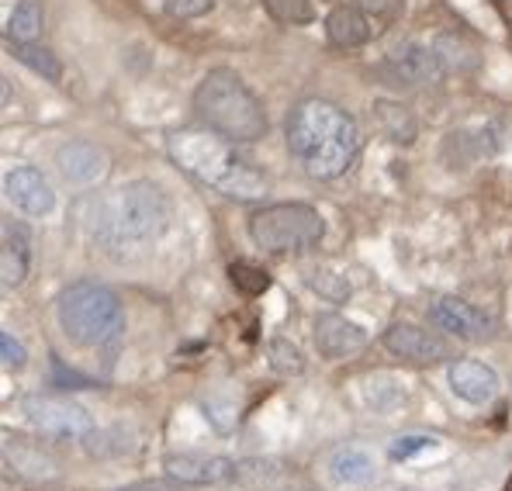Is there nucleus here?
I'll list each match as a JSON object with an SVG mask.
<instances>
[{
	"label": "nucleus",
	"instance_id": "nucleus-1",
	"mask_svg": "<svg viewBox=\"0 0 512 491\" xmlns=\"http://www.w3.org/2000/svg\"><path fill=\"white\" fill-rule=\"evenodd\" d=\"M284 139L301 170L315 180L343 177L364 149V135L353 115L322 97H305L291 108L284 122Z\"/></svg>",
	"mask_w": 512,
	"mask_h": 491
},
{
	"label": "nucleus",
	"instance_id": "nucleus-2",
	"mask_svg": "<svg viewBox=\"0 0 512 491\" xmlns=\"http://www.w3.org/2000/svg\"><path fill=\"white\" fill-rule=\"evenodd\" d=\"M170 198L153 180H128L104 194L94 208V239L108 253H132L163 236L170 229Z\"/></svg>",
	"mask_w": 512,
	"mask_h": 491
},
{
	"label": "nucleus",
	"instance_id": "nucleus-3",
	"mask_svg": "<svg viewBox=\"0 0 512 491\" xmlns=\"http://www.w3.org/2000/svg\"><path fill=\"white\" fill-rule=\"evenodd\" d=\"M232 146L236 142L215 135L212 128H177L167 135V153L180 170L198 177L201 184L215 187L225 198L260 201L267 194V177L253 170Z\"/></svg>",
	"mask_w": 512,
	"mask_h": 491
},
{
	"label": "nucleus",
	"instance_id": "nucleus-4",
	"mask_svg": "<svg viewBox=\"0 0 512 491\" xmlns=\"http://www.w3.org/2000/svg\"><path fill=\"white\" fill-rule=\"evenodd\" d=\"M194 115L229 142H256L267 135V111L236 70L215 66L194 90Z\"/></svg>",
	"mask_w": 512,
	"mask_h": 491
},
{
	"label": "nucleus",
	"instance_id": "nucleus-5",
	"mask_svg": "<svg viewBox=\"0 0 512 491\" xmlns=\"http://www.w3.org/2000/svg\"><path fill=\"white\" fill-rule=\"evenodd\" d=\"M56 315L66 339H73L77 346H104L122 336L125 329V312L118 294L97 281L66 284L56 298Z\"/></svg>",
	"mask_w": 512,
	"mask_h": 491
},
{
	"label": "nucleus",
	"instance_id": "nucleus-6",
	"mask_svg": "<svg viewBox=\"0 0 512 491\" xmlns=\"http://www.w3.org/2000/svg\"><path fill=\"white\" fill-rule=\"evenodd\" d=\"M250 236L267 253H305L322 243L326 222L312 205L284 201V205H267L256 211L250 218Z\"/></svg>",
	"mask_w": 512,
	"mask_h": 491
},
{
	"label": "nucleus",
	"instance_id": "nucleus-7",
	"mask_svg": "<svg viewBox=\"0 0 512 491\" xmlns=\"http://www.w3.org/2000/svg\"><path fill=\"white\" fill-rule=\"evenodd\" d=\"M28 422H32L39 433L45 436H59V440H87L94 433V419L80 402L66 395H28L21 402Z\"/></svg>",
	"mask_w": 512,
	"mask_h": 491
},
{
	"label": "nucleus",
	"instance_id": "nucleus-8",
	"mask_svg": "<svg viewBox=\"0 0 512 491\" xmlns=\"http://www.w3.org/2000/svg\"><path fill=\"white\" fill-rule=\"evenodd\" d=\"M384 70H388L391 83H402V87H426V83H440L447 77L443 59L436 56L433 45L423 42H398L384 59Z\"/></svg>",
	"mask_w": 512,
	"mask_h": 491
},
{
	"label": "nucleus",
	"instance_id": "nucleus-9",
	"mask_svg": "<svg viewBox=\"0 0 512 491\" xmlns=\"http://www.w3.org/2000/svg\"><path fill=\"white\" fill-rule=\"evenodd\" d=\"M163 467L180 485H232L239 481V460L208 453H167Z\"/></svg>",
	"mask_w": 512,
	"mask_h": 491
},
{
	"label": "nucleus",
	"instance_id": "nucleus-10",
	"mask_svg": "<svg viewBox=\"0 0 512 491\" xmlns=\"http://www.w3.org/2000/svg\"><path fill=\"white\" fill-rule=\"evenodd\" d=\"M429 319L440 329H447L450 336L468 339V343H485V339L495 336V319L485 315L481 308H474L471 301L464 298H436L429 305Z\"/></svg>",
	"mask_w": 512,
	"mask_h": 491
},
{
	"label": "nucleus",
	"instance_id": "nucleus-11",
	"mask_svg": "<svg viewBox=\"0 0 512 491\" xmlns=\"http://www.w3.org/2000/svg\"><path fill=\"white\" fill-rule=\"evenodd\" d=\"M312 339H315L319 357H326V360H350L367 346L364 326H357V322H350L346 315H336V312L315 315Z\"/></svg>",
	"mask_w": 512,
	"mask_h": 491
},
{
	"label": "nucleus",
	"instance_id": "nucleus-12",
	"mask_svg": "<svg viewBox=\"0 0 512 491\" xmlns=\"http://www.w3.org/2000/svg\"><path fill=\"white\" fill-rule=\"evenodd\" d=\"M381 339L388 346V353L409 360V364H440V360L450 357V346L436 332L419 329L412 322H391Z\"/></svg>",
	"mask_w": 512,
	"mask_h": 491
},
{
	"label": "nucleus",
	"instance_id": "nucleus-13",
	"mask_svg": "<svg viewBox=\"0 0 512 491\" xmlns=\"http://www.w3.org/2000/svg\"><path fill=\"white\" fill-rule=\"evenodd\" d=\"M4 194L14 208H21L25 215H35V218L49 215L52 205H56V191H52V184L45 180V173L35 170V166H14V170H7Z\"/></svg>",
	"mask_w": 512,
	"mask_h": 491
},
{
	"label": "nucleus",
	"instance_id": "nucleus-14",
	"mask_svg": "<svg viewBox=\"0 0 512 491\" xmlns=\"http://www.w3.org/2000/svg\"><path fill=\"white\" fill-rule=\"evenodd\" d=\"M108 153L94 142H84V139H73L66 146L56 149V170L63 173V180L70 184H80V187H90L97 180L108 177Z\"/></svg>",
	"mask_w": 512,
	"mask_h": 491
},
{
	"label": "nucleus",
	"instance_id": "nucleus-15",
	"mask_svg": "<svg viewBox=\"0 0 512 491\" xmlns=\"http://www.w3.org/2000/svg\"><path fill=\"white\" fill-rule=\"evenodd\" d=\"M4 246H0V281L4 287H21L32 270V232L28 225L14 222V218H4Z\"/></svg>",
	"mask_w": 512,
	"mask_h": 491
},
{
	"label": "nucleus",
	"instance_id": "nucleus-16",
	"mask_svg": "<svg viewBox=\"0 0 512 491\" xmlns=\"http://www.w3.org/2000/svg\"><path fill=\"white\" fill-rule=\"evenodd\" d=\"M450 391L468 405H488L499 391V374L481 360H454L447 367Z\"/></svg>",
	"mask_w": 512,
	"mask_h": 491
},
{
	"label": "nucleus",
	"instance_id": "nucleus-17",
	"mask_svg": "<svg viewBox=\"0 0 512 491\" xmlns=\"http://www.w3.org/2000/svg\"><path fill=\"white\" fill-rule=\"evenodd\" d=\"M374 35V25L360 7L353 4H340L326 14V39L340 49H357V45L371 42Z\"/></svg>",
	"mask_w": 512,
	"mask_h": 491
},
{
	"label": "nucleus",
	"instance_id": "nucleus-18",
	"mask_svg": "<svg viewBox=\"0 0 512 491\" xmlns=\"http://www.w3.org/2000/svg\"><path fill=\"white\" fill-rule=\"evenodd\" d=\"M4 460L11 464V471L25 481H56L59 471H56V460L49 453H42V447H32V443H21V440H11L7 436L4 443Z\"/></svg>",
	"mask_w": 512,
	"mask_h": 491
},
{
	"label": "nucleus",
	"instance_id": "nucleus-19",
	"mask_svg": "<svg viewBox=\"0 0 512 491\" xmlns=\"http://www.w3.org/2000/svg\"><path fill=\"white\" fill-rule=\"evenodd\" d=\"M371 122L384 139L398 142V146H409V142H416V135H419V125H416V118H412V111L402 108L398 101H374Z\"/></svg>",
	"mask_w": 512,
	"mask_h": 491
},
{
	"label": "nucleus",
	"instance_id": "nucleus-20",
	"mask_svg": "<svg viewBox=\"0 0 512 491\" xmlns=\"http://www.w3.org/2000/svg\"><path fill=\"white\" fill-rule=\"evenodd\" d=\"M329 478L336 485H367L374 478V457L360 447H340L329 453Z\"/></svg>",
	"mask_w": 512,
	"mask_h": 491
},
{
	"label": "nucleus",
	"instance_id": "nucleus-21",
	"mask_svg": "<svg viewBox=\"0 0 512 491\" xmlns=\"http://www.w3.org/2000/svg\"><path fill=\"white\" fill-rule=\"evenodd\" d=\"M14 59H21V63H25L32 73H39L42 80H49V83L63 80V63H59V56L49 49V45H39V42H14Z\"/></svg>",
	"mask_w": 512,
	"mask_h": 491
},
{
	"label": "nucleus",
	"instance_id": "nucleus-22",
	"mask_svg": "<svg viewBox=\"0 0 512 491\" xmlns=\"http://www.w3.org/2000/svg\"><path fill=\"white\" fill-rule=\"evenodd\" d=\"M7 35L11 42H39L42 35V7L35 0H21L7 14Z\"/></svg>",
	"mask_w": 512,
	"mask_h": 491
},
{
	"label": "nucleus",
	"instance_id": "nucleus-23",
	"mask_svg": "<svg viewBox=\"0 0 512 491\" xmlns=\"http://www.w3.org/2000/svg\"><path fill=\"white\" fill-rule=\"evenodd\" d=\"M305 284L312 287L322 301H329V305H346V301H350V294H353L350 281H346L343 274H336V270H329V267H312L305 274Z\"/></svg>",
	"mask_w": 512,
	"mask_h": 491
},
{
	"label": "nucleus",
	"instance_id": "nucleus-24",
	"mask_svg": "<svg viewBox=\"0 0 512 491\" xmlns=\"http://www.w3.org/2000/svg\"><path fill=\"white\" fill-rule=\"evenodd\" d=\"M267 360L281 377L305 374V357H301L298 346L291 343V339H284V336H277V339H270V343H267Z\"/></svg>",
	"mask_w": 512,
	"mask_h": 491
},
{
	"label": "nucleus",
	"instance_id": "nucleus-25",
	"mask_svg": "<svg viewBox=\"0 0 512 491\" xmlns=\"http://www.w3.org/2000/svg\"><path fill=\"white\" fill-rule=\"evenodd\" d=\"M229 281L236 291H243L246 298H256V294H263L270 287V274L263 267H256L250 260H236L229 267Z\"/></svg>",
	"mask_w": 512,
	"mask_h": 491
},
{
	"label": "nucleus",
	"instance_id": "nucleus-26",
	"mask_svg": "<svg viewBox=\"0 0 512 491\" xmlns=\"http://www.w3.org/2000/svg\"><path fill=\"white\" fill-rule=\"evenodd\" d=\"M436 56L443 59V66L447 70H471L474 63H478V56H474L471 45H464L457 35H440V39L433 42Z\"/></svg>",
	"mask_w": 512,
	"mask_h": 491
},
{
	"label": "nucleus",
	"instance_id": "nucleus-27",
	"mask_svg": "<svg viewBox=\"0 0 512 491\" xmlns=\"http://www.w3.org/2000/svg\"><path fill=\"white\" fill-rule=\"evenodd\" d=\"M263 7H267L281 25H312V18H315L312 0H263Z\"/></svg>",
	"mask_w": 512,
	"mask_h": 491
},
{
	"label": "nucleus",
	"instance_id": "nucleus-28",
	"mask_svg": "<svg viewBox=\"0 0 512 491\" xmlns=\"http://www.w3.org/2000/svg\"><path fill=\"white\" fill-rule=\"evenodd\" d=\"M281 474V467L274 460H239V481L246 485H263V481H274Z\"/></svg>",
	"mask_w": 512,
	"mask_h": 491
},
{
	"label": "nucleus",
	"instance_id": "nucleus-29",
	"mask_svg": "<svg viewBox=\"0 0 512 491\" xmlns=\"http://www.w3.org/2000/svg\"><path fill=\"white\" fill-rule=\"evenodd\" d=\"M163 11L170 18L191 21V18H205L208 11H215V0H163Z\"/></svg>",
	"mask_w": 512,
	"mask_h": 491
},
{
	"label": "nucleus",
	"instance_id": "nucleus-30",
	"mask_svg": "<svg viewBox=\"0 0 512 491\" xmlns=\"http://www.w3.org/2000/svg\"><path fill=\"white\" fill-rule=\"evenodd\" d=\"M429 447H436V436H426V433L398 436V440L391 443V457H395V460H409V457H416L419 450H429Z\"/></svg>",
	"mask_w": 512,
	"mask_h": 491
},
{
	"label": "nucleus",
	"instance_id": "nucleus-31",
	"mask_svg": "<svg viewBox=\"0 0 512 491\" xmlns=\"http://www.w3.org/2000/svg\"><path fill=\"white\" fill-rule=\"evenodd\" d=\"M353 7H360L371 21H391L402 11V0H353Z\"/></svg>",
	"mask_w": 512,
	"mask_h": 491
},
{
	"label": "nucleus",
	"instance_id": "nucleus-32",
	"mask_svg": "<svg viewBox=\"0 0 512 491\" xmlns=\"http://www.w3.org/2000/svg\"><path fill=\"white\" fill-rule=\"evenodd\" d=\"M0 353H4V367L7 370H21L28 364V353H25V346L18 343V339L11 336V332H0Z\"/></svg>",
	"mask_w": 512,
	"mask_h": 491
},
{
	"label": "nucleus",
	"instance_id": "nucleus-33",
	"mask_svg": "<svg viewBox=\"0 0 512 491\" xmlns=\"http://www.w3.org/2000/svg\"><path fill=\"white\" fill-rule=\"evenodd\" d=\"M118 491H170V488L160 485V481H139V485H128V488H118Z\"/></svg>",
	"mask_w": 512,
	"mask_h": 491
}]
</instances>
